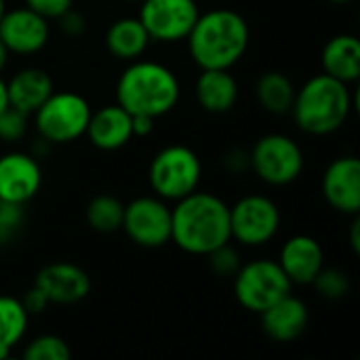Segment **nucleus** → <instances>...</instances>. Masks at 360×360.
<instances>
[{
  "instance_id": "9",
  "label": "nucleus",
  "mask_w": 360,
  "mask_h": 360,
  "mask_svg": "<svg viewBox=\"0 0 360 360\" xmlns=\"http://www.w3.org/2000/svg\"><path fill=\"white\" fill-rule=\"evenodd\" d=\"M281 209L264 194H247L230 207V236L243 247H264L281 230Z\"/></svg>"
},
{
  "instance_id": "35",
  "label": "nucleus",
  "mask_w": 360,
  "mask_h": 360,
  "mask_svg": "<svg viewBox=\"0 0 360 360\" xmlns=\"http://www.w3.org/2000/svg\"><path fill=\"white\" fill-rule=\"evenodd\" d=\"M133 116V137H148L154 131L156 118L146 114H131Z\"/></svg>"
},
{
  "instance_id": "23",
  "label": "nucleus",
  "mask_w": 360,
  "mask_h": 360,
  "mask_svg": "<svg viewBox=\"0 0 360 360\" xmlns=\"http://www.w3.org/2000/svg\"><path fill=\"white\" fill-rule=\"evenodd\" d=\"M295 91V82L281 70H268L255 82V99L259 108L272 116H285L291 112Z\"/></svg>"
},
{
  "instance_id": "1",
  "label": "nucleus",
  "mask_w": 360,
  "mask_h": 360,
  "mask_svg": "<svg viewBox=\"0 0 360 360\" xmlns=\"http://www.w3.org/2000/svg\"><path fill=\"white\" fill-rule=\"evenodd\" d=\"M230 207L211 192L194 190L171 209V243L190 255L205 257L230 243Z\"/></svg>"
},
{
  "instance_id": "17",
  "label": "nucleus",
  "mask_w": 360,
  "mask_h": 360,
  "mask_svg": "<svg viewBox=\"0 0 360 360\" xmlns=\"http://www.w3.org/2000/svg\"><path fill=\"white\" fill-rule=\"evenodd\" d=\"M89 141L101 152H116L133 139V116L118 103L91 112L86 133Z\"/></svg>"
},
{
  "instance_id": "33",
  "label": "nucleus",
  "mask_w": 360,
  "mask_h": 360,
  "mask_svg": "<svg viewBox=\"0 0 360 360\" xmlns=\"http://www.w3.org/2000/svg\"><path fill=\"white\" fill-rule=\"evenodd\" d=\"M59 27L65 36L70 38H78L86 32V19L80 11H76L74 6L70 11H65L61 17H59Z\"/></svg>"
},
{
  "instance_id": "41",
  "label": "nucleus",
  "mask_w": 360,
  "mask_h": 360,
  "mask_svg": "<svg viewBox=\"0 0 360 360\" xmlns=\"http://www.w3.org/2000/svg\"><path fill=\"white\" fill-rule=\"evenodd\" d=\"M127 2H139V0H127Z\"/></svg>"
},
{
  "instance_id": "8",
  "label": "nucleus",
  "mask_w": 360,
  "mask_h": 360,
  "mask_svg": "<svg viewBox=\"0 0 360 360\" xmlns=\"http://www.w3.org/2000/svg\"><path fill=\"white\" fill-rule=\"evenodd\" d=\"M251 171L268 186L281 188L300 179L304 173V152L285 133H268L249 150Z\"/></svg>"
},
{
  "instance_id": "15",
  "label": "nucleus",
  "mask_w": 360,
  "mask_h": 360,
  "mask_svg": "<svg viewBox=\"0 0 360 360\" xmlns=\"http://www.w3.org/2000/svg\"><path fill=\"white\" fill-rule=\"evenodd\" d=\"M34 285L46 295L49 304L72 306L91 293V276L76 264L55 262L38 270Z\"/></svg>"
},
{
  "instance_id": "7",
  "label": "nucleus",
  "mask_w": 360,
  "mask_h": 360,
  "mask_svg": "<svg viewBox=\"0 0 360 360\" xmlns=\"http://www.w3.org/2000/svg\"><path fill=\"white\" fill-rule=\"evenodd\" d=\"M291 287L293 285L278 262L268 257L251 259L234 274V297L253 314H262L274 302L291 293Z\"/></svg>"
},
{
  "instance_id": "40",
  "label": "nucleus",
  "mask_w": 360,
  "mask_h": 360,
  "mask_svg": "<svg viewBox=\"0 0 360 360\" xmlns=\"http://www.w3.org/2000/svg\"><path fill=\"white\" fill-rule=\"evenodd\" d=\"M329 2H333V4H348V2H352V0H329Z\"/></svg>"
},
{
  "instance_id": "20",
  "label": "nucleus",
  "mask_w": 360,
  "mask_h": 360,
  "mask_svg": "<svg viewBox=\"0 0 360 360\" xmlns=\"http://www.w3.org/2000/svg\"><path fill=\"white\" fill-rule=\"evenodd\" d=\"M194 95L205 112L226 114L238 101V82L230 70H200Z\"/></svg>"
},
{
  "instance_id": "13",
  "label": "nucleus",
  "mask_w": 360,
  "mask_h": 360,
  "mask_svg": "<svg viewBox=\"0 0 360 360\" xmlns=\"http://www.w3.org/2000/svg\"><path fill=\"white\" fill-rule=\"evenodd\" d=\"M42 188L38 156L27 152H4L0 156V200L27 205Z\"/></svg>"
},
{
  "instance_id": "25",
  "label": "nucleus",
  "mask_w": 360,
  "mask_h": 360,
  "mask_svg": "<svg viewBox=\"0 0 360 360\" xmlns=\"http://www.w3.org/2000/svg\"><path fill=\"white\" fill-rule=\"evenodd\" d=\"M124 215V202L112 194H97L89 200L84 209V219L91 226V230L99 234H112L118 232L122 226Z\"/></svg>"
},
{
  "instance_id": "31",
  "label": "nucleus",
  "mask_w": 360,
  "mask_h": 360,
  "mask_svg": "<svg viewBox=\"0 0 360 360\" xmlns=\"http://www.w3.org/2000/svg\"><path fill=\"white\" fill-rule=\"evenodd\" d=\"M25 6L51 21L59 19L65 11H70L74 6V0H25Z\"/></svg>"
},
{
  "instance_id": "26",
  "label": "nucleus",
  "mask_w": 360,
  "mask_h": 360,
  "mask_svg": "<svg viewBox=\"0 0 360 360\" xmlns=\"http://www.w3.org/2000/svg\"><path fill=\"white\" fill-rule=\"evenodd\" d=\"M21 356L25 360H68L72 356V350L59 335H38L27 342Z\"/></svg>"
},
{
  "instance_id": "27",
  "label": "nucleus",
  "mask_w": 360,
  "mask_h": 360,
  "mask_svg": "<svg viewBox=\"0 0 360 360\" xmlns=\"http://www.w3.org/2000/svg\"><path fill=\"white\" fill-rule=\"evenodd\" d=\"M312 285H314L316 293L329 302L344 300L350 293V278L340 268H325L323 266V270L314 276Z\"/></svg>"
},
{
  "instance_id": "2",
  "label": "nucleus",
  "mask_w": 360,
  "mask_h": 360,
  "mask_svg": "<svg viewBox=\"0 0 360 360\" xmlns=\"http://www.w3.org/2000/svg\"><path fill=\"white\" fill-rule=\"evenodd\" d=\"M186 42L200 70H230L245 57L251 30L238 11L213 8L198 15Z\"/></svg>"
},
{
  "instance_id": "18",
  "label": "nucleus",
  "mask_w": 360,
  "mask_h": 360,
  "mask_svg": "<svg viewBox=\"0 0 360 360\" xmlns=\"http://www.w3.org/2000/svg\"><path fill=\"white\" fill-rule=\"evenodd\" d=\"M262 329L264 333L281 344L293 342L300 335L306 333L310 325V310L308 306L295 297L293 293H287L278 302H274L270 308H266L262 314Z\"/></svg>"
},
{
  "instance_id": "28",
  "label": "nucleus",
  "mask_w": 360,
  "mask_h": 360,
  "mask_svg": "<svg viewBox=\"0 0 360 360\" xmlns=\"http://www.w3.org/2000/svg\"><path fill=\"white\" fill-rule=\"evenodd\" d=\"M25 226V205L0 200V247L13 243Z\"/></svg>"
},
{
  "instance_id": "32",
  "label": "nucleus",
  "mask_w": 360,
  "mask_h": 360,
  "mask_svg": "<svg viewBox=\"0 0 360 360\" xmlns=\"http://www.w3.org/2000/svg\"><path fill=\"white\" fill-rule=\"evenodd\" d=\"M221 165L228 173L232 175H243L245 171H251V158H249V150L243 148H232L224 154Z\"/></svg>"
},
{
  "instance_id": "39",
  "label": "nucleus",
  "mask_w": 360,
  "mask_h": 360,
  "mask_svg": "<svg viewBox=\"0 0 360 360\" xmlns=\"http://www.w3.org/2000/svg\"><path fill=\"white\" fill-rule=\"evenodd\" d=\"M4 11H6V0H0V17L4 15Z\"/></svg>"
},
{
  "instance_id": "21",
  "label": "nucleus",
  "mask_w": 360,
  "mask_h": 360,
  "mask_svg": "<svg viewBox=\"0 0 360 360\" xmlns=\"http://www.w3.org/2000/svg\"><path fill=\"white\" fill-rule=\"evenodd\" d=\"M323 72L352 84L360 78V40L354 34H338L323 46Z\"/></svg>"
},
{
  "instance_id": "36",
  "label": "nucleus",
  "mask_w": 360,
  "mask_h": 360,
  "mask_svg": "<svg viewBox=\"0 0 360 360\" xmlns=\"http://www.w3.org/2000/svg\"><path fill=\"white\" fill-rule=\"evenodd\" d=\"M350 245H352V251L359 253L360 251V221L359 215H354V221L350 226Z\"/></svg>"
},
{
  "instance_id": "14",
  "label": "nucleus",
  "mask_w": 360,
  "mask_h": 360,
  "mask_svg": "<svg viewBox=\"0 0 360 360\" xmlns=\"http://www.w3.org/2000/svg\"><path fill=\"white\" fill-rule=\"evenodd\" d=\"M323 198L331 209L344 215H359L360 211V162L356 156L335 158L321 179Z\"/></svg>"
},
{
  "instance_id": "4",
  "label": "nucleus",
  "mask_w": 360,
  "mask_h": 360,
  "mask_svg": "<svg viewBox=\"0 0 360 360\" xmlns=\"http://www.w3.org/2000/svg\"><path fill=\"white\" fill-rule=\"evenodd\" d=\"M181 97L177 74L165 63L135 59L122 70L116 82V103L129 114L160 118L173 112Z\"/></svg>"
},
{
  "instance_id": "38",
  "label": "nucleus",
  "mask_w": 360,
  "mask_h": 360,
  "mask_svg": "<svg viewBox=\"0 0 360 360\" xmlns=\"http://www.w3.org/2000/svg\"><path fill=\"white\" fill-rule=\"evenodd\" d=\"M8 57H11V53H8V49L4 46V42L0 40V74L4 72V68H6V63H8Z\"/></svg>"
},
{
  "instance_id": "5",
  "label": "nucleus",
  "mask_w": 360,
  "mask_h": 360,
  "mask_svg": "<svg viewBox=\"0 0 360 360\" xmlns=\"http://www.w3.org/2000/svg\"><path fill=\"white\" fill-rule=\"evenodd\" d=\"M202 177V162L198 154L181 143L158 150L148 169V181L162 200H179L198 190Z\"/></svg>"
},
{
  "instance_id": "12",
  "label": "nucleus",
  "mask_w": 360,
  "mask_h": 360,
  "mask_svg": "<svg viewBox=\"0 0 360 360\" xmlns=\"http://www.w3.org/2000/svg\"><path fill=\"white\" fill-rule=\"evenodd\" d=\"M51 38L49 19L32 11L30 6L6 8L0 17V40L11 55L40 53Z\"/></svg>"
},
{
  "instance_id": "24",
  "label": "nucleus",
  "mask_w": 360,
  "mask_h": 360,
  "mask_svg": "<svg viewBox=\"0 0 360 360\" xmlns=\"http://www.w3.org/2000/svg\"><path fill=\"white\" fill-rule=\"evenodd\" d=\"M30 314L21 300L11 295H0V348L13 350L21 344L27 333Z\"/></svg>"
},
{
  "instance_id": "11",
  "label": "nucleus",
  "mask_w": 360,
  "mask_h": 360,
  "mask_svg": "<svg viewBox=\"0 0 360 360\" xmlns=\"http://www.w3.org/2000/svg\"><path fill=\"white\" fill-rule=\"evenodd\" d=\"M139 21L152 42H181L194 27L200 8L196 0H139Z\"/></svg>"
},
{
  "instance_id": "6",
  "label": "nucleus",
  "mask_w": 360,
  "mask_h": 360,
  "mask_svg": "<svg viewBox=\"0 0 360 360\" xmlns=\"http://www.w3.org/2000/svg\"><path fill=\"white\" fill-rule=\"evenodd\" d=\"M91 112L89 101L80 93L53 91L32 116L40 139L53 146L84 137Z\"/></svg>"
},
{
  "instance_id": "19",
  "label": "nucleus",
  "mask_w": 360,
  "mask_h": 360,
  "mask_svg": "<svg viewBox=\"0 0 360 360\" xmlns=\"http://www.w3.org/2000/svg\"><path fill=\"white\" fill-rule=\"evenodd\" d=\"M53 91V78L42 68H21L6 80L8 105L27 116H32Z\"/></svg>"
},
{
  "instance_id": "29",
  "label": "nucleus",
  "mask_w": 360,
  "mask_h": 360,
  "mask_svg": "<svg viewBox=\"0 0 360 360\" xmlns=\"http://www.w3.org/2000/svg\"><path fill=\"white\" fill-rule=\"evenodd\" d=\"M209 259V268L221 276V278H234V274L238 272V268L243 266V257L238 253L236 247H232L230 243L213 249L209 255H205Z\"/></svg>"
},
{
  "instance_id": "16",
  "label": "nucleus",
  "mask_w": 360,
  "mask_h": 360,
  "mask_svg": "<svg viewBox=\"0 0 360 360\" xmlns=\"http://www.w3.org/2000/svg\"><path fill=\"white\" fill-rule=\"evenodd\" d=\"M276 262L291 285H312L314 276L325 266V251L314 236L295 234L281 247Z\"/></svg>"
},
{
  "instance_id": "34",
  "label": "nucleus",
  "mask_w": 360,
  "mask_h": 360,
  "mask_svg": "<svg viewBox=\"0 0 360 360\" xmlns=\"http://www.w3.org/2000/svg\"><path fill=\"white\" fill-rule=\"evenodd\" d=\"M21 304H23V308L27 310V314H30V316H34V314H42V312L51 306V304H49V300H46V295H44L36 285H32V287L23 293Z\"/></svg>"
},
{
  "instance_id": "3",
  "label": "nucleus",
  "mask_w": 360,
  "mask_h": 360,
  "mask_svg": "<svg viewBox=\"0 0 360 360\" xmlns=\"http://www.w3.org/2000/svg\"><path fill=\"white\" fill-rule=\"evenodd\" d=\"M356 105V97L350 91V84L329 76L316 74L308 78L297 91L291 105V116L300 131L314 137H325L340 131L352 110Z\"/></svg>"
},
{
  "instance_id": "10",
  "label": "nucleus",
  "mask_w": 360,
  "mask_h": 360,
  "mask_svg": "<svg viewBox=\"0 0 360 360\" xmlns=\"http://www.w3.org/2000/svg\"><path fill=\"white\" fill-rule=\"evenodd\" d=\"M120 230L141 249H160L171 243V207L156 194L137 196L124 205Z\"/></svg>"
},
{
  "instance_id": "22",
  "label": "nucleus",
  "mask_w": 360,
  "mask_h": 360,
  "mask_svg": "<svg viewBox=\"0 0 360 360\" xmlns=\"http://www.w3.org/2000/svg\"><path fill=\"white\" fill-rule=\"evenodd\" d=\"M150 34L146 32L139 17H120L110 23L105 32V49L120 61L139 59L150 46Z\"/></svg>"
},
{
  "instance_id": "30",
  "label": "nucleus",
  "mask_w": 360,
  "mask_h": 360,
  "mask_svg": "<svg viewBox=\"0 0 360 360\" xmlns=\"http://www.w3.org/2000/svg\"><path fill=\"white\" fill-rule=\"evenodd\" d=\"M27 133V114L15 110V108H4L0 112V141L4 143H19Z\"/></svg>"
},
{
  "instance_id": "37",
  "label": "nucleus",
  "mask_w": 360,
  "mask_h": 360,
  "mask_svg": "<svg viewBox=\"0 0 360 360\" xmlns=\"http://www.w3.org/2000/svg\"><path fill=\"white\" fill-rule=\"evenodd\" d=\"M8 108V97H6V80L0 76V112Z\"/></svg>"
}]
</instances>
